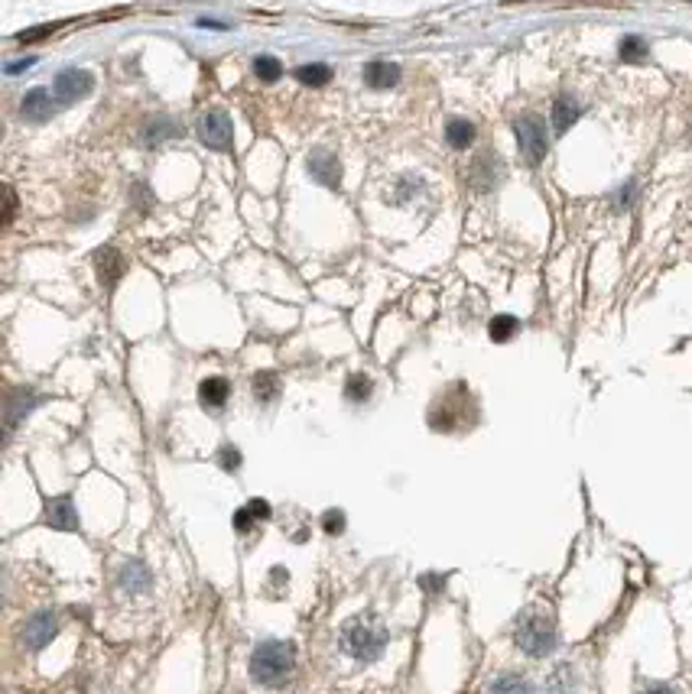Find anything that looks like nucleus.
Masks as SVG:
<instances>
[{"mask_svg":"<svg viewBox=\"0 0 692 694\" xmlns=\"http://www.w3.org/2000/svg\"><path fill=\"white\" fill-rule=\"evenodd\" d=\"M198 27H202V29H228L225 23H221V20H208V17L198 20Z\"/></svg>","mask_w":692,"mask_h":694,"instance_id":"473e14b6","label":"nucleus"},{"mask_svg":"<svg viewBox=\"0 0 692 694\" xmlns=\"http://www.w3.org/2000/svg\"><path fill=\"white\" fill-rule=\"evenodd\" d=\"M446 143L452 150H468L475 143V124L471 120H462V117H452L446 124Z\"/></svg>","mask_w":692,"mask_h":694,"instance_id":"6ab92c4d","label":"nucleus"},{"mask_svg":"<svg viewBox=\"0 0 692 694\" xmlns=\"http://www.w3.org/2000/svg\"><path fill=\"white\" fill-rule=\"evenodd\" d=\"M630 195H634V182H628V188H621V192H618V202H621V205H628Z\"/></svg>","mask_w":692,"mask_h":694,"instance_id":"72a5a7b5","label":"nucleus"},{"mask_svg":"<svg viewBox=\"0 0 692 694\" xmlns=\"http://www.w3.org/2000/svg\"><path fill=\"white\" fill-rule=\"evenodd\" d=\"M218 467L228 474H238L241 471V451L234 445H221L218 448Z\"/></svg>","mask_w":692,"mask_h":694,"instance_id":"bb28decb","label":"nucleus"},{"mask_svg":"<svg viewBox=\"0 0 692 694\" xmlns=\"http://www.w3.org/2000/svg\"><path fill=\"white\" fill-rule=\"evenodd\" d=\"M488 694H533L530 682L521 675H497L491 685H488Z\"/></svg>","mask_w":692,"mask_h":694,"instance_id":"5701e85b","label":"nucleus"},{"mask_svg":"<svg viewBox=\"0 0 692 694\" xmlns=\"http://www.w3.org/2000/svg\"><path fill=\"white\" fill-rule=\"evenodd\" d=\"M117 588L124 591V594H144L150 588V571H146L144 561H124L121 571H117Z\"/></svg>","mask_w":692,"mask_h":694,"instance_id":"4468645a","label":"nucleus"},{"mask_svg":"<svg viewBox=\"0 0 692 694\" xmlns=\"http://www.w3.org/2000/svg\"><path fill=\"white\" fill-rule=\"evenodd\" d=\"M306 169H309V176L319 182V186H325V188H338V186H342V162H338V156H332L329 150H313V153H309Z\"/></svg>","mask_w":692,"mask_h":694,"instance_id":"0eeeda50","label":"nucleus"},{"mask_svg":"<svg viewBox=\"0 0 692 694\" xmlns=\"http://www.w3.org/2000/svg\"><path fill=\"white\" fill-rule=\"evenodd\" d=\"M384 646H387V630L374 624V620H368V616L348 620L342 626V649L348 652L351 659L374 662L384 652Z\"/></svg>","mask_w":692,"mask_h":694,"instance_id":"7ed1b4c3","label":"nucleus"},{"mask_svg":"<svg viewBox=\"0 0 692 694\" xmlns=\"http://www.w3.org/2000/svg\"><path fill=\"white\" fill-rule=\"evenodd\" d=\"M361 78H364V85H368V88H374V91L394 88L396 81H400V65H396V62H384V59H374V62L364 65Z\"/></svg>","mask_w":692,"mask_h":694,"instance_id":"2eb2a0df","label":"nucleus"},{"mask_svg":"<svg viewBox=\"0 0 692 694\" xmlns=\"http://www.w3.org/2000/svg\"><path fill=\"white\" fill-rule=\"evenodd\" d=\"M4 195H7V208H4V224H13V211H17V195H13V188H4Z\"/></svg>","mask_w":692,"mask_h":694,"instance_id":"c756f323","label":"nucleus"},{"mask_svg":"<svg viewBox=\"0 0 692 694\" xmlns=\"http://www.w3.org/2000/svg\"><path fill=\"white\" fill-rule=\"evenodd\" d=\"M322 529L325 535H342L345 533V513L342 509H329L322 516Z\"/></svg>","mask_w":692,"mask_h":694,"instance_id":"cd10ccee","label":"nucleus"},{"mask_svg":"<svg viewBox=\"0 0 692 694\" xmlns=\"http://www.w3.org/2000/svg\"><path fill=\"white\" fill-rule=\"evenodd\" d=\"M640 694H676L673 688H666V685H654V688H644Z\"/></svg>","mask_w":692,"mask_h":694,"instance_id":"f704fd0d","label":"nucleus"},{"mask_svg":"<svg viewBox=\"0 0 692 694\" xmlns=\"http://www.w3.org/2000/svg\"><path fill=\"white\" fill-rule=\"evenodd\" d=\"M513 642H517L527 656H533V659L549 656V652L556 649V616H553V610H549V607H527V610L517 616Z\"/></svg>","mask_w":692,"mask_h":694,"instance_id":"f03ea898","label":"nucleus"},{"mask_svg":"<svg viewBox=\"0 0 692 694\" xmlns=\"http://www.w3.org/2000/svg\"><path fill=\"white\" fill-rule=\"evenodd\" d=\"M196 136L202 146L215 153H231L234 150V124L228 111L215 107V111H205V114L196 120Z\"/></svg>","mask_w":692,"mask_h":694,"instance_id":"39448f33","label":"nucleus"},{"mask_svg":"<svg viewBox=\"0 0 692 694\" xmlns=\"http://www.w3.org/2000/svg\"><path fill=\"white\" fill-rule=\"evenodd\" d=\"M579 117H582V104H579L576 98H569V95L556 98V104H553V134L563 136L569 127L576 124Z\"/></svg>","mask_w":692,"mask_h":694,"instance_id":"f3484780","label":"nucleus"},{"mask_svg":"<svg viewBox=\"0 0 692 694\" xmlns=\"http://www.w3.org/2000/svg\"><path fill=\"white\" fill-rule=\"evenodd\" d=\"M254 523H257V516L251 513V507H241L234 513V529H238V533H251Z\"/></svg>","mask_w":692,"mask_h":694,"instance_id":"c85d7f7f","label":"nucleus"},{"mask_svg":"<svg viewBox=\"0 0 692 694\" xmlns=\"http://www.w3.org/2000/svg\"><path fill=\"white\" fill-rule=\"evenodd\" d=\"M55 104H59V101H55L53 91L33 88V91H27V98H23L20 114H23V120H29V124H46V120L53 117Z\"/></svg>","mask_w":692,"mask_h":694,"instance_id":"9b49d317","label":"nucleus"},{"mask_svg":"<svg viewBox=\"0 0 692 694\" xmlns=\"http://www.w3.org/2000/svg\"><path fill=\"white\" fill-rule=\"evenodd\" d=\"M228 396H231V383L225 376H205L198 383V402L205 412H221L228 406Z\"/></svg>","mask_w":692,"mask_h":694,"instance_id":"f8f14e48","label":"nucleus"},{"mask_svg":"<svg viewBox=\"0 0 692 694\" xmlns=\"http://www.w3.org/2000/svg\"><path fill=\"white\" fill-rule=\"evenodd\" d=\"M95 269H98V283L111 293L117 285V279L124 277L127 263L114 247H101L98 253H95Z\"/></svg>","mask_w":692,"mask_h":694,"instance_id":"ddd939ff","label":"nucleus"},{"mask_svg":"<svg viewBox=\"0 0 692 694\" xmlns=\"http://www.w3.org/2000/svg\"><path fill=\"white\" fill-rule=\"evenodd\" d=\"M247 507H251V513L257 519H270V503H267V500H251Z\"/></svg>","mask_w":692,"mask_h":694,"instance_id":"2f4dec72","label":"nucleus"},{"mask_svg":"<svg viewBox=\"0 0 692 694\" xmlns=\"http://www.w3.org/2000/svg\"><path fill=\"white\" fill-rule=\"evenodd\" d=\"M513 134H517V146H521V156L530 166H537L543 156L549 153V134H546V120L539 114H521L513 120Z\"/></svg>","mask_w":692,"mask_h":694,"instance_id":"20e7f679","label":"nucleus"},{"mask_svg":"<svg viewBox=\"0 0 692 694\" xmlns=\"http://www.w3.org/2000/svg\"><path fill=\"white\" fill-rule=\"evenodd\" d=\"M254 75L267 85H273L277 78H283V62H279L277 55H257L254 59Z\"/></svg>","mask_w":692,"mask_h":694,"instance_id":"393cba45","label":"nucleus"},{"mask_svg":"<svg viewBox=\"0 0 692 694\" xmlns=\"http://www.w3.org/2000/svg\"><path fill=\"white\" fill-rule=\"evenodd\" d=\"M91 88H95V78H91V71H81V69L59 71V78L53 81V95L63 107L75 104L79 98H88Z\"/></svg>","mask_w":692,"mask_h":694,"instance_id":"423d86ee","label":"nucleus"},{"mask_svg":"<svg viewBox=\"0 0 692 694\" xmlns=\"http://www.w3.org/2000/svg\"><path fill=\"white\" fill-rule=\"evenodd\" d=\"M55 632H59V620H55L53 610H43V614L27 620V626H23V642H27L29 649H43Z\"/></svg>","mask_w":692,"mask_h":694,"instance_id":"9d476101","label":"nucleus"},{"mask_svg":"<svg viewBox=\"0 0 692 694\" xmlns=\"http://www.w3.org/2000/svg\"><path fill=\"white\" fill-rule=\"evenodd\" d=\"M374 392V380L368 374H351L345 380V400L348 402H368Z\"/></svg>","mask_w":692,"mask_h":694,"instance_id":"4be33fe9","label":"nucleus"},{"mask_svg":"<svg viewBox=\"0 0 692 694\" xmlns=\"http://www.w3.org/2000/svg\"><path fill=\"white\" fill-rule=\"evenodd\" d=\"M296 668V646L287 640H267L251 652V678L263 688H279Z\"/></svg>","mask_w":692,"mask_h":694,"instance_id":"f257e3e1","label":"nucleus"},{"mask_svg":"<svg viewBox=\"0 0 692 694\" xmlns=\"http://www.w3.org/2000/svg\"><path fill=\"white\" fill-rule=\"evenodd\" d=\"M37 396H33V390H10L7 392V435L17 428V422L23 416H29L33 412V406H37Z\"/></svg>","mask_w":692,"mask_h":694,"instance_id":"dca6fc26","label":"nucleus"},{"mask_svg":"<svg viewBox=\"0 0 692 694\" xmlns=\"http://www.w3.org/2000/svg\"><path fill=\"white\" fill-rule=\"evenodd\" d=\"M293 78L299 81V85H306V88H322V85H329L332 81V69L322 62H313V65H299L296 71H293Z\"/></svg>","mask_w":692,"mask_h":694,"instance_id":"412c9836","label":"nucleus"},{"mask_svg":"<svg viewBox=\"0 0 692 694\" xmlns=\"http://www.w3.org/2000/svg\"><path fill=\"white\" fill-rule=\"evenodd\" d=\"M618 53H621L624 62H640V59L647 55V43H644L640 36H624L621 45H618Z\"/></svg>","mask_w":692,"mask_h":694,"instance_id":"a878e982","label":"nucleus"},{"mask_svg":"<svg viewBox=\"0 0 692 694\" xmlns=\"http://www.w3.org/2000/svg\"><path fill=\"white\" fill-rule=\"evenodd\" d=\"M43 523L59 529V533H79V509H75L72 497H55L46 500Z\"/></svg>","mask_w":692,"mask_h":694,"instance_id":"6e6552de","label":"nucleus"},{"mask_svg":"<svg viewBox=\"0 0 692 694\" xmlns=\"http://www.w3.org/2000/svg\"><path fill=\"white\" fill-rule=\"evenodd\" d=\"M170 136H176V120L166 114L160 117H150L144 124V130H140V140L146 143V146H160L163 140H170Z\"/></svg>","mask_w":692,"mask_h":694,"instance_id":"a211bd4d","label":"nucleus"},{"mask_svg":"<svg viewBox=\"0 0 692 694\" xmlns=\"http://www.w3.org/2000/svg\"><path fill=\"white\" fill-rule=\"evenodd\" d=\"M251 390H254V400L261 402V406H270L279 396V376L270 374V370H261V374H254Z\"/></svg>","mask_w":692,"mask_h":694,"instance_id":"aec40b11","label":"nucleus"},{"mask_svg":"<svg viewBox=\"0 0 692 694\" xmlns=\"http://www.w3.org/2000/svg\"><path fill=\"white\" fill-rule=\"evenodd\" d=\"M517 331H521V321L513 318V315H495L491 325H488V335H491V341H497V344L511 341Z\"/></svg>","mask_w":692,"mask_h":694,"instance_id":"b1692460","label":"nucleus"},{"mask_svg":"<svg viewBox=\"0 0 692 694\" xmlns=\"http://www.w3.org/2000/svg\"><path fill=\"white\" fill-rule=\"evenodd\" d=\"M33 65H37V59L29 55V59H17V62H7V65H4V71H7V75H20V71L33 69Z\"/></svg>","mask_w":692,"mask_h":694,"instance_id":"7c9ffc66","label":"nucleus"},{"mask_svg":"<svg viewBox=\"0 0 692 694\" xmlns=\"http://www.w3.org/2000/svg\"><path fill=\"white\" fill-rule=\"evenodd\" d=\"M501 178H504V162L497 153H481L471 162V169H468V182L475 188H495Z\"/></svg>","mask_w":692,"mask_h":694,"instance_id":"1a4fd4ad","label":"nucleus"}]
</instances>
